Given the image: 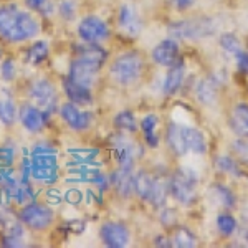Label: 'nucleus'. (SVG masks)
I'll list each match as a JSON object with an SVG mask.
<instances>
[{"mask_svg":"<svg viewBox=\"0 0 248 248\" xmlns=\"http://www.w3.org/2000/svg\"><path fill=\"white\" fill-rule=\"evenodd\" d=\"M50 116L40 108L31 105L30 101H23L18 105V123L22 127L30 134H40L45 131V127L50 123Z\"/></svg>","mask_w":248,"mask_h":248,"instance_id":"obj_13","label":"nucleus"},{"mask_svg":"<svg viewBox=\"0 0 248 248\" xmlns=\"http://www.w3.org/2000/svg\"><path fill=\"white\" fill-rule=\"evenodd\" d=\"M113 127L114 131L127 134H136L139 131V123L136 119V114L133 109H121L114 114L113 118Z\"/></svg>","mask_w":248,"mask_h":248,"instance_id":"obj_28","label":"nucleus"},{"mask_svg":"<svg viewBox=\"0 0 248 248\" xmlns=\"http://www.w3.org/2000/svg\"><path fill=\"white\" fill-rule=\"evenodd\" d=\"M232 151L235 154V159L242 164V166H248V139L238 138L232 142Z\"/></svg>","mask_w":248,"mask_h":248,"instance_id":"obj_38","label":"nucleus"},{"mask_svg":"<svg viewBox=\"0 0 248 248\" xmlns=\"http://www.w3.org/2000/svg\"><path fill=\"white\" fill-rule=\"evenodd\" d=\"M2 60H3V50L0 48V63H2Z\"/></svg>","mask_w":248,"mask_h":248,"instance_id":"obj_47","label":"nucleus"},{"mask_svg":"<svg viewBox=\"0 0 248 248\" xmlns=\"http://www.w3.org/2000/svg\"><path fill=\"white\" fill-rule=\"evenodd\" d=\"M25 227L23 223L20 222H15V223H10L7 229H3V233H2V240H0V245L2 247H23L25 245Z\"/></svg>","mask_w":248,"mask_h":248,"instance_id":"obj_29","label":"nucleus"},{"mask_svg":"<svg viewBox=\"0 0 248 248\" xmlns=\"http://www.w3.org/2000/svg\"><path fill=\"white\" fill-rule=\"evenodd\" d=\"M195 99L203 106H214L218 101V81L214 77H203L195 83Z\"/></svg>","mask_w":248,"mask_h":248,"instance_id":"obj_22","label":"nucleus"},{"mask_svg":"<svg viewBox=\"0 0 248 248\" xmlns=\"http://www.w3.org/2000/svg\"><path fill=\"white\" fill-rule=\"evenodd\" d=\"M27 98H29L31 105H35L42 111H45L50 118L55 113H58V106H60L58 88L50 78L38 77L31 79L29 86H27Z\"/></svg>","mask_w":248,"mask_h":248,"instance_id":"obj_4","label":"nucleus"},{"mask_svg":"<svg viewBox=\"0 0 248 248\" xmlns=\"http://www.w3.org/2000/svg\"><path fill=\"white\" fill-rule=\"evenodd\" d=\"M15 162V149L10 146H0V167H12Z\"/></svg>","mask_w":248,"mask_h":248,"instance_id":"obj_41","label":"nucleus"},{"mask_svg":"<svg viewBox=\"0 0 248 248\" xmlns=\"http://www.w3.org/2000/svg\"><path fill=\"white\" fill-rule=\"evenodd\" d=\"M30 177L35 182L51 187L60 177L58 157L53 153H37L30 157Z\"/></svg>","mask_w":248,"mask_h":248,"instance_id":"obj_9","label":"nucleus"},{"mask_svg":"<svg viewBox=\"0 0 248 248\" xmlns=\"http://www.w3.org/2000/svg\"><path fill=\"white\" fill-rule=\"evenodd\" d=\"M18 119V105L15 93L7 86H0V123L5 127L15 126Z\"/></svg>","mask_w":248,"mask_h":248,"instance_id":"obj_18","label":"nucleus"},{"mask_svg":"<svg viewBox=\"0 0 248 248\" xmlns=\"http://www.w3.org/2000/svg\"><path fill=\"white\" fill-rule=\"evenodd\" d=\"M172 3H174L175 10L187 12V10H190L192 7L195 5V0H172Z\"/></svg>","mask_w":248,"mask_h":248,"instance_id":"obj_45","label":"nucleus"},{"mask_svg":"<svg viewBox=\"0 0 248 248\" xmlns=\"http://www.w3.org/2000/svg\"><path fill=\"white\" fill-rule=\"evenodd\" d=\"M164 141H166V146L170 151V154L177 155V157H184L189 154V149L186 146V138H184V124L175 121L167 123Z\"/></svg>","mask_w":248,"mask_h":248,"instance_id":"obj_20","label":"nucleus"},{"mask_svg":"<svg viewBox=\"0 0 248 248\" xmlns=\"http://www.w3.org/2000/svg\"><path fill=\"white\" fill-rule=\"evenodd\" d=\"M73 57L88 60V62H93L96 65L105 68L108 58H109V51L99 43L77 42L73 43Z\"/></svg>","mask_w":248,"mask_h":248,"instance_id":"obj_19","label":"nucleus"},{"mask_svg":"<svg viewBox=\"0 0 248 248\" xmlns=\"http://www.w3.org/2000/svg\"><path fill=\"white\" fill-rule=\"evenodd\" d=\"M66 154L71 159V162L88 164L96 162V157L99 155V149L98 147H68Z\"/></svg>","mask_w":248,"mask_h":248,"instance_id":"obj_33","label":"nucleus"},{"mask_svg":"<svg viewBox=\"0 0 248 248\" xmlns=\"http://www.w3.org/2000/svg\"><path fill=\"white\" fill-rule=\"evenodd\" d=\"M79 3L78 0H58L57 2V15L63 22L71 23L78 18Z\"/></svg>","mask_w":248,"mask_h":248,"instance_id":"obj_35","label":"nucleus"},{"mask_svg":"<svg viewBox=\"0 0 248 248\" xmlns=\"http://www.w3.org/2000/svg\"><path fill=\"white\" fill-rule=\"evenodd\" d=\"M99 238L108 248H124L131 243V230L126 223L109 220L99 229Z\"/></svg>","mask_w":248,"mask_h":248,"instance_id":"obj_14","label":"nucleus"},{"mask_svg":"<svg viewBox=\"0 0 248 248\" xmlns=\"http://www.w3.org/2000/svg\"><path fill=\"white\" fill-rule=\"evenodd\" d=\"M77 37L79 42L88 43H103L109 42L111 38V27L103 17L96 14L83 15L77 23Z\"/></svg>","mask_w":248,"mask_h":248,"instance_id":"obj_8","label":"nucleus"},{"mask_svg":"<svg viewBox=\"0 0 248 248\" xmlns=\"http://www.w3.org/2000/svg\"><path fill=\"white\" fill-rule=\"evenodd\" d=\"M184 138H186V146H187V149H189V153L201 154V155L207 154L209 144H207L205 134H203L201 129L184 124Z\"/></svg>","mask_w":248,"mask_h":248,"instance_id":"obj_26","label":"nucleus"},{"mask_svg":"<svg viewBox=\"0 0 248 248\" xmlns=\"http://www.w3.org/2000/svg\"><path fill=\"white\" fill-rule=\"evenodd\" d=\"M50 58V43L46 40H31V43L23 50V63L37 68Z\"/></svg>","mask_w":248,"mask_h":248,"instance_id":"obj_23","label":"nucleus"},{"mask_svg":"<svg viewBox=\"0 0 248 248\" xmlns=\"http://www.w3.org/2000/svg\"><path fill=\"white\" fill-rule=\"evenodd\" d=\"M229 126L235 136L248 139V103H237L232 108Z\"/></svg>","mask_w":248,"mask_h":248,"instance_id":"obj_25","label":"nucleus"},{"mask_svg":"<svg viewBox=\"0 0 248 248\" xmlns=\"http://www.w3.org/2000/svg\"><path fill=\"white\" fill-rule=\"evenodd\" d=\"M210 192H212L214 201L217 202L220 207H223V209H227V210L235 207L237 197H235V194L225 186V184H222V182L214 184V186H210Z\"/></svg>","mask_w":248,"mask_h":248,"instance_id":"obj_32","label":"nucleus"},{"mask_svg":"<svg viewBox=\"0 0 248 248\" xmlns=\"http://www.w3.org/2000/svg\"><path fill=\"white\" fill-rule=\"evenodd\" d=\"M133 134L127 133H116L108 139L109 151L113 154L116 166L119 167H134L136 161L142 155V147L131 138Z\"/></svg>","mask_w":248,"mask_h":248,"instance_id":"obj_6","label":"nucleus"},{"mask_svg":"<svg viewBox=\"0 0 248 248\" xmlns=\"http://www.w3.org/2000/svg\"><path fill=\"white\" fill-rule=\"evenodd\" d=\"M159 116L154 113L146 114L139 121V129L142 133V141L151 149H157L161 144V136H159Z\"/></svg>","mask_w":248,"mask_h":248,"instance_id":"obj_24","label":"nucleus"},{"mask_svg":"<svg viewBox=\"0 0 248 248\" xmlns=\"http://www.w3.org/2000/svg\"><path fill=\"white\" fill-rule=\"evenodd\" d=\"M169 186H167V177H154V186L149 195V202L154 209H162L166 207L167 199H169Z\"/></svg>","mask_w":248,"mask_h":248,"instance_id":"obj_30","label":"nucleus"},{"mask_svg":"<svg viewBox=\"0 0 248 248\" xmlns=\"http://www.w3.org/2000/svg\"><path fill=\"white\" fill-rule=\"evenodd\" d=\"M60 86H62V91H63V94H65L66 101L75 103V105L83 106V108H88V106L94 105V101H96L94 91L88 90V88L78 85V83H75V81H71L66 75L62 78Z\"/></svg>","mask_w":248,"mask_h":248,"instance_id":"obj_17","label":"nucleus"},{"mask_svg":"<svg viewBox=\"0 0 248 248\" xmlns=\"http://www.w3.org/2000/svg\"><path fill=\"white\" fill-rule=\"evenodd\" d=\"M215 225H217V230L222 237H232V235L237 232L238 229V222L237 218L233 217L229 212H222V214L217 215V220H215Z\"/></svg>","mask_w":248,"mask_h":248,"instance_id":"obj_36","label":"nucleus"},{"mask_svg":"<svg viewBox=\"0 0 248 248\" xmlns=\"http://www.w3.org/2000/svg\"><path fill=\"white\" fill-rule=\"evenodd\" d=\"M153 186H154V175L149 170L144 169V167L134 170V195H138L139 201L141 202L149 201Z\"/></svg>","mask_w":248,"mask_h":248,"instance_id":"obj_27","label":"nucleus"},{"mask_svg":"<svg viewBox=\"0 0 248 248\" xmlns=\"http://www.w3.org/2000/svg\"><path fill=\"white\" fill-rule=\"evenodd\" d=\"M58 116H60V119L65 123V126L68 129L77 134L90 131L96 121V114L93 109H85L83 106H78L70 101L60 103Z\"/></svg>","mask_w":248,"mask_h":248,"instance_id":"obj_7","label":"nucleus"},{"mask_svg":"<svg viewBox=\"0 0 248 248\" xmlns=\"http://www.w3.org/2000/svg\"><path fill=\"white\" fill-rule=\"evenodd\" d=\"M147 71V60L138 50L119 53L108 65V78L119 88H133L142 81Z\"/></svg>","mask_w":248,"mask_h":248,"instance_id":"obj_2","label":"nucleus"},{"mask_svg":"<svg viewBox=\"0 0 248 248\" xmlns=\"http://www.w3.org/2000/svg\"><path fill=\"white\" fill-rule=\"evenodd\" d=\"M42 31V18L35 12L20 7L17 2L0 5V40L9 45H23L31 42Z\"/></svg>","mask_w":248,"mask_h":248,"instance_id":"obj_1","label":"nucleus"},{"mask_svg":"<svg viewBox=\"0 0 248 248\" xmlns=\"http://www.w3.org/2000/svg\"><path fill=\"white\" fill-rule=\"evenodd\" d=\"M48 2V0H23V5L27 7L29 10L35 12L38 15V12L43 9V5Z\"/></svg>","mask_w":248,"mask_h":248,"instance_id":"obj_44","label":"nucleus"},{"mask_svg":"<svg viewBox=\"0 0 248 248\" xmlns=\"http://www.w3.org/2000/svg\"><path fill=\"white\" fill-rule=\"evenodd\" d=\"M220 46L225 53H230V55H235L237 51L242 50V42L237 35L233 33H223L220 37Z\"/></svg>","mask_w":248,"mask_h":248,"instance_id":"obj_39","label":"nucleus"},{"mask_svg":"<svg viewBox=\"0 0 248 248\" xmlns=\"http://www.w3.org/2000/svg\"><path fill=\"white\" fill-rule=\"evenodd\" d=\"M154 245L155 247H166V248H169V247H172L170 237H166V235H159V237L154 238Z\"/></svg>","mask_w":248,"mask_h":248,"instance_id":"obj_46","label":"nucleus"},{"mask_svg":"<svg viewBox=\"0 0 248 248\" xmlns=\"http://www.w3.org/2000/svg\"><path fill=\"white\" fill-rule=\"evenodd\" d=\"M18 77V65L14 57H3L0 63V79L3 83H14Z\"/></svg>","mask_w":248,"mask_h":248,"instance_id":"obj_37","label":"nucleus"},{"mask_svg":"<svg viewBox=\"0 0 248 248\" xmlns=\"http://www.w3.org/2000/svg\"><path fill=\"white\" fill-rule=\"evenodd\" d=\"M63 199H65L68 203H71V205H78V203L81 202V192L78 189H70L63 194Z\"/></svg>","mask_w":248,"mask_h":248,"instance_id":"obj_43","label":"nucleus"},{"mask_svg":"<svg viewBox=\"0 0 248 248\" xmlns=\"http://www.w3.org/2000/svg\"><path fill=\"white\" fill-rule=\"evenodd\" d=\"M181 48H179V43L175 38H164L162 42H159L157 45L153 48L151 51V60L155 63L157 66L162 68H169L174 65L175 62L181 60Z\"/></svg>","mask_w":248,"mask_h":248,"instance_id":"obj_15","label":"nucleus"},{"mask_svg":"<svg viewBox=\"0 0 248 248\" xmlns=\"http://www.w3.org/2000/svg\"><path fill=\"white\" fill-rule=\"evenodd\" d=\"M167 186H169V195L181 205L190 207L199 199V177L197 172L187 167L174 170L167 175Z\"/></svg>","mask_w":248,"mask_h":248,"instance_id":"obj_3","label":"nucleus"},{"mask_svg":"<svg viewBox=\"0 0 248 248\" xmlns=\"http://www.w3.org/2000/svg\"><path fill=\"white\" fill-rule=\"evenodd\" d=\"M55 218H57V214L53 207L48 205L46 202L33 201L23 203L22 209L18 210V220L30 232H46L53 227Z\"/></svg>","mask_w":248,"mask_h":248,"instance_id":"obj_5","label":"nucleus"},{"mask_svg":"<svg viewBox=\"0 0 248 248\" xmlns=\"http://www.w3.org/2000/svg\"><path fill=\"white\" fill-rule=\"evenodd\" d=\"M169 33L175 40H199L214 33V22L210 17H195L179 20L169 25Z\"/></svg>","mask_w":248,"mask_h":248,"instance_id":"obj_10","label":"nucleus"},{"mask_svg":"<svg viewBox=\"0 0 248 248\" xmlns=\"http://www.w3.org/2000/svg\"><path fill=\"white\" fill-rule=\"evenodd\" d=\"M101 71H103V66L96 65L93 62H88V60L73 57L70 65H68L66 77L70 78L71 81L94 91V88L98 86V83H99V78H101Z\"/></svg>","mask_w":248,"mask_h":248,"instance_id":"obj_11","label":"nucleus"},{"mask_svg":"<svg viewBox=\"0 0 248 248\" xmlns=\"http://www.w3.org/2000/svg\"><path fill=\"white\" fill-rule=\"evenodd\" d=\"M170 242H172V247L192 248V247L197 245V237H195V233L189 229V227L175 225L174 229H172Z\"/></svg>","mask_w":248,"mask_h":248,"instance_id":"obj_31","label":"nucleus"},{"mask_svg":"<svg viewBox=\"0 0 248 248\" xmlns=\"http://www.w3.org/2000/svg\"><path fill=\"white\" fill-rule=\"evenodd\" d=\"M134 167H119L111 172L109 186L114 189L116 195L121 199H129L134 195Z\"/></svg>","mask_w":248,"mask_h":248,"instance_id":"obj_16","label":"nucleus"},{"mask_svg":"<svg viewBox=\"0 0 248 248\" xmlns=\"http://www.w3.org/2000/svg\"><path fill=\"white\" fill-rule=\"evenodd\" d=\"M142 18L133 3H121L116 12V30L124 38H138L142 31Z\"/></svg>","mask_w":248,"mask_h":248,"instance_id":"obj_12","label":"nucleus"},{"mask_svg":"<svg viewBox=\"0 0 248 248\" xmlns=\"http://www.w3.org/2000/svg\"><path fill=\"white\" fill-rule=\"evenodd\" d=\"M159 223L167 230H172L177 225V212L170 207H162L159 212Z\"/></svg>","mask_w":248,"mask_h":248,"instance_id":"obj_40","label":"nucleus"},{"mask_svg":"<svg viewBox=\"0 0 248 248\" xmlns=\"http://www.w3.org/2000/svg\"><path fill=\"white\" fill-rule=\"evenodd\" d=\"M233 57H235V63H237L238 73L248 75V51L240 50L233 55Z\"/></svg>","mask_w":248,"mask_h":248,"instance_id":"obj_42","label":"nucleus"},{"mask_svg":"<svg viewBox=\"0 0 248 248\" xmlns=\"http://www.w3.org/2000/svg\"><path fill=\"white\" fill-rule=\"evenodd\" d=\"M215 166L217 169L222 172V174H230L233 177H243V169H242V164H240L237 159L232 157V155L222 154L215 159Z\"/></svg>","mask_w":248,"mask_h":248,"instance_id":"obj_34","label":"nucleus"},{"mask_svg":"<svg viewBox=\"0 0 248 248\" xmlns=\"http://www.w3.org/2000/svg\"><path fill=\"white\" fill-rule=\"evenodd\" d=\"M186 62L184 60H179L174 65L169 66L166 73V78H164L162 83V93L166 98H172L181 91V88L184 85V79H186Z\"/></svg>","mask_w":248,"mask_h":248,"instance_id":"obj_21","label":"nucleus"}]
</instances>
